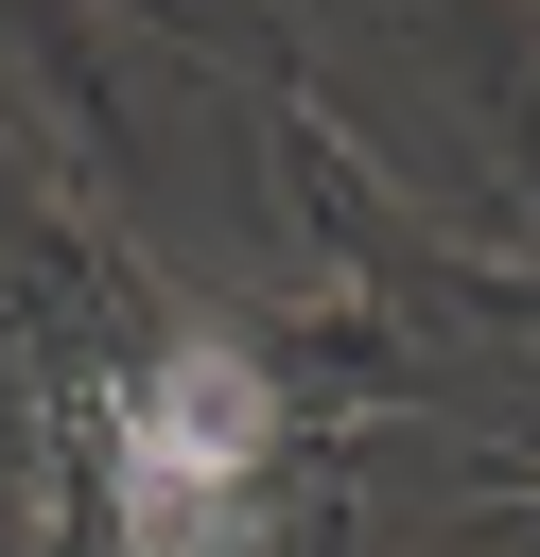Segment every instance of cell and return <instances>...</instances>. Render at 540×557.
Here are the masks:
<instances>
[{
  "instance_id": "6da1fadb",
  "label": "cell",
  "mask_w": 540,
  "mask_h": 557,
  "mask_svg": "<svg viewBox=\"0 0 540 557\" xmlns=\"http://www.w3.org/2000/svg\"><path fill=\"white\" fill-rule=\"evenodd\" d=\"M261 453H279V383H261L226 331L157 348V366L122 383V540H139V557H209V540L244 522Z\"/></svg>"
}]
</instances>
